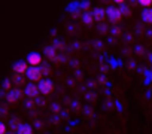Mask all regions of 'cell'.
Returning a JSON list of instances; mask_svg holds the SVG:
<instances>
[{
    "label": "cell",
    "instance_id": "cell-10",
    "mask_svg": "<svg viewBox=\"0 0 152 134\" xmlns=\"http://www.w3.org/2000/svg\"><path fill=\"white\" fill-rule=\"evenodd\" d=\"M143 8H146V9H149L151 6H152V0H140V2H139Z\"/></svg>",
    "mask_w": 152,
    "mask_h": 134
},
{
    "label": "cell",
    "instance_id": "cell-12",
    "mask_svg": "<svg viewBox=\"0 0 152 134\" xmlns=\"http://www.w3.org/2000/svg\"><path fill=\"white\" fill-rule=\"evenodd\" d=\"M85 21H87V24H91V21H93V20H91V17H90V15H85Z\"/></svg>",
    "mask_w": 152,
    "mask_h": 134
},
{
    "label": "cell",
    "instance_id": "cell-9",
    "mask_svg": "<svg viewBox=\"0 0 152 134\" xmlns=\"http://www.w3.org/2000/svg\"><path fill=\"white\" fill-rule=\"evenodd\" d=\"M20 98H21V92H20L18 90L11 91V92H9V95H8V100H9V101H14V103H15V101H18Z\"/></svg>",
    "mask_w": 152,
    "mask_h": 134
},
{
    "label": "cell",
    "instance_id": "cell-5",
    "mask_svg": "<svg viewBox=\"0 0 152 134\" xmlns=\"http://www.w3.org/2000/svg\"><path fill=\"white\" fill-rule=\"evenodd\" d=\"M42 63V55L39 52H30L27 57V64H30L31 67H37Z\"/></svg>",
    "mask_w": 152,
    "mask_h": 134
},
{
    "label": "cell",
    "instance_id": "cell-7",
    "mask_svg": "<svg viewBox=\"0 0 152 134\" xmlns=\"http://www.w3.org/2000/svg\"><path fill=\"white\" fill-rule=\"evenodd\" d=\"M18 134H34V131H33L31 125H28V124H21V125L18 127Z\"/></svg>",
    "mask_w": 152,
    "mask_h": 134
},
{
    "label": "cell",
    "instance_id": "cell-2",
    "mask_svg": "<svg viewBox=\"0 0 152 134\" xmlns=\"http://www.w3.org/2000/svg\"><path fill=\"white\" fill-rule=\"evenodd\" d=\"M26 75H27V78L31 81V84L42 81V70L39 69V67H28V70H27Z\"/></svg>",
    "mask_w": 152,
    "mask_h": 134
},
{
    "label": "cell",
    "instance_id": "cell-6",
    "mask_svg": "<svg viewBox=\"0 0 152 134\" xmlns=\"http://www.w3.org/2000/svg\"><path fill=\"white\" fill-rule=\"evenodd\" d=\"M14 70H15V73H18V75H26L27 70H28V66H27L26 61H18V63L14 66Z\"/></svg>",
    "mask_w": 152,
    "mask_h": 134
},
{
    "label": "cell",
    "instance_id": "cell-4",
    "mask_svg": "<svg viewBox=\"0 0 152 134\" xmlns=\"http://www.w3.org/2000/svg\"><path fill=\"white\" fill-rule=\"evenodd\" d=\"M39 94H40V92H39L36 84H28V85L24 88V95L28 97V98H36Z\"/></svg>",
    "mask_w": 152,
    "mask_h": 134
},
{
    "label": "cell",
    "instance_id": "cell-1",
    "mask_svg": "<svg viewBox=\"0 0 152 134\" xmlns=\"http://www.w3.org/2000/svg\"><path fill=\"white\" fill-rule=\"evenodd\" d=\"M37 90L42 95H49L54 90V84L49 81V79H42L39 84H37Z\"/></svg>",
    "mask_w": 152,
    "mask_h": 134
},
{
    "label": "cell",
    "instance_id": "cell-3",
    "mask_svg": "<svg viewBox=\"0 0 152 134\" xmlns=\"http://www.w3.org/2000/svg\"><path fill=\"white\" fill-rule=\"evenodd\" d=\"M104 14H106V17H107L110 21H119V20L122 18L121 9H118V8H115V6H109V8L104 11Z\"/></svg>",
    "mask_w": 152,
    "mask_h": 134
},
{
    "label": "cell",
    "instance_id": "cell-8",
    "mask_svg": "<svg viewBox=\"0 0 152 134\" xmlns=\"http://www.w3.org/2000/svg\"><path fill=\"white\" fill-rule=\"evenodd\" d=\"M142 20L145 21V23H148V24H152V9L149 8V9H145L143 12H142Z\"/></svg>",
    "mask_w": 152,
    "mask_h": 134
},
{
    "label": "cell",
    "instance_id": "cell-11",
    "mask_svg": "<svg viewBox=\"0 0 152 134\" xmlns=\"http://www.w3.org/2000/svg\"><path fill=\"white\" fill-rule=\"evenodd\" d=\"M0 134H8V128L3 122H0Z\"/></svg>",
    "mask_w": 152,
    "mask_h": 134
}]
</instances>
